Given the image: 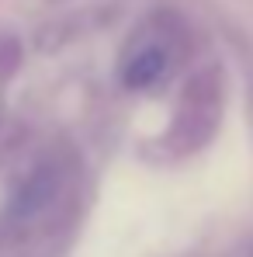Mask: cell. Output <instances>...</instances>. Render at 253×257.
<instances>
[{
	"label": "cell",
	"instance_id": "3",
	"mask_svg": "<svg viewBox=\"0 0 253 257\" xmlns=\"http://www.w3.org/2000/svg\"><path fill=\"white\" fill-rule=\"evenodd\" d=\"M59 191H63V164H59V160H42L35 171L21 181V188L14 191L4 222H7V226H25V222H32L42 209H49V205L59 198Z\"/></svg>",
	"mask_w": 253,
	"mask_h": 257
},
{
	"label": "cell",
	"instance_id": "2",
	"mask_svg": "<svg viewBox=\"0 0 253 257\" xmlns=\"http://www.w3.org/2000/svg\"><path fill=\"white\" fill-rule=\"evenodd\" d=\"M173 63V45H170L167 28H146L139 39H132L125 59H122V80L125 87H153L160 77H167Z\"/></svg>",
	"mask_w": 253,
	"mask_h": 257
},
{
	"label": "cell",
	"instance_id": "4",
	"mask_svg": "<svg viewBox=\"0 0 253 257\" xmlns=\"http://www.w3.org/2000/svg\"><path fill=\"white\" fill-rule=\"evenodd\" d=\"M250 257H253V250H250Z\"/></svg>",
	"mask_w": 253,
	"mask_h": 257
},
{
	"label": "cell",
	"instance_id": "1",
	"mask_svg": "<svg viewBox=\"0 0 253 257\" xmlns=\"http://www.w3.org/2000/svg\"><path fill=\"white\" fill-rule=\"evenodd\" d=\"M218 122H222V73L218 70H201L184 87L180 108L173 115V125H170L163 146L177 157L198 153L218 132Z\"/></svg>",
	"mask_w": 253,
	"mask_h": 257
}]
</instances>
